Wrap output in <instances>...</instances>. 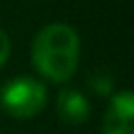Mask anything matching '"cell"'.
Masks as SVG:
<instances>
[{
  "label": "cell",
  "mask_w": 134,
  "mask_h": 134,
  "mask_svg": "<svg viewBox=\"0 0 134 134\" xmlns=\"http://www.w3.org/2000/svg\"><path fill=\"white\" fill-rule=\"evenodd\" d=\"M31 61L40 75L54 84L67 82L80 61V38L73 27L65 23H50L42 27L31 46Z\"/></svg>",
  "instance_id": "6da1fadb"
},
{
  "label": "cell",
  "mask_w": 134,
  "mask_h": 134,
  "mask_svg": "<svg viewBox=\"0 0 134 134\" xmlns=\"http://www.w3.org/2000/svg\"><path fill=\"white\" fill-rule=\"evenodd\" d=\"M90 84H92V88L98 92V94H107L109 90H111V80L109 77H92L90 80Z\"/></svg>",
  "instance_id": "5b68a950"
},
{
  "label": "cell",
  "mask_w": 134,
  "mask_h": 134,
  "mask_svg": "<svg viewBox=\"0 0 134 134\" xmlns=\"http://www.w3.org/2000/svg\"><path fill=\"white\" fill-rule=\"evenodd\" d=\"M0 105L13 117H34L46 105V86L34 77H15L0 90Z\"/></svg>",
  "instance_id": "7a4b0ae2"
},
{
  "label": "cell",
  "mask_w": 134,
  "mask_h": 134,
  "mask_svg": "<svg viewBox=\"0 0 134 134\" xmlns=\"http://www.w3.org/2000/svg\"><path fill=\"white\" fill-rule=\"evenodd\" d=\"M103 134H134V96L132 92H117L105 115Z\"/></svg>",
  "instance_id": "3957f363"
},
{
  "label": "cell",
  "mask_w": 134,
  "mask_h": 134,
  "mask_svg": "<svg viewBox=\"0 0 134 134\" xmlns=\"http://www.w3.org/2000/svg\"><path fill=\"white\" fill-rule=\"evenodd\" d=\"M8 52H10V42H8V36L4 34V29H0V67L6 63Z\"/></svg>",
  "instance_id": "8992f818"
},
{
  "label": "cell",
  "mask_w": 134,
  "mask_h": 134,
  "mask_svg": "<svg viewBox=\"0 0 134 134\" xmlns=\"http://www.w3.org/2000/svg\"><path fill=\"white\" fill-rule=\"evenodd\" d=\"M57 111H59V117L65 124L80 126L90 117V103L86 100V96L80 90L67 88L57 98Z\"/></svg>",
  "instance_id": "277c9868"
}]
</instances>
